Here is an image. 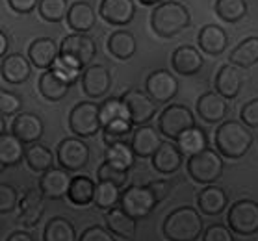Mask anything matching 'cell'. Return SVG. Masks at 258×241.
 Wrapping results in <instances>:
<instances>
[{"label":"cell","instance_id":"cell-27","mask_svg":"<svg viewBox=\"0 0 258 241\" xmlns=\"http://www.w3.org/2000/svg\"><path fill=\"white\" fill-rule=\"evenodd\" d=\"M37 89H39L43 99L50 100V102H59L67 97L71 84L59 76L54 69H47L37 80Z\"/></svg>","mask_w":258,"mask_h":241},{"label":"cell","instance_id":"cell-53","mask_svg":"<svg viewBox=\"0 0 258 241\" xmlns=\"http://www.w3.org/2000/svg\"><path fill=\"white\" fill-rule=\"evenodd\" d=\"M8 37H6V32H0V54H2V58L6 56V50H8Z\"/></svg>","mask_w":258,"mask_h":241},{"label":"cell","instance_id":"cell-18","mask_svg":"<svg viewBox=\"0 0 258 241\" xmlns=\"http://www.w3.org/2000/svg\"><path fill=\"white\" fill-rule=\"evenodd\" d=\"M43 213H45V195L41 193V189H28L19 200V221L26 228H32L41 221Z\"/></svg>","mask_w":258,"mask_h":241},{"label":"cell","instance_id":"cell-3","mask_svg":"<svg viewBox=\"0 0 258 241\" xmlns=\"http://www.w3.org/2000/svg\"><path fill=\"white\" fill-rule=\"evenodd\" d=\"M205 223L201 213L191 206H180L165 217L162 232L169 241H197Z\"/></svg>","mask_w":258,"mask_h":241},{"label":"cell","instance_id":"cell-35","mask_svg":"<svg viewBox=\"0 0 258 241\" xmlns=\"http://www.w3.org/2000/svg\"><path fill=\"white\" fill-rule=\"evenodd\" d=\"M175 141L178 145V148H180V152L184 156H188V158L194 156V154L201 152V150H205V148H208V135L197 124L188 128L186 132H182L180 137L175 139Z\"/></svg>","mask_w":258,"mask_h":241},{"label":"cell","instance_id":"cell-11","mask_svg":"<svg viewBox=\"0 0 258 241\" xmlns=\"http://www.w3.org/2000/svg\"><path fill=\"white\" fill-rule=\"evenodd\" d=\"M121 99L124 100V104L128 108L130 121L140 126V124H147L151 119L156 115V108L158 104L151 99V95L147 91H140V89H126Z\"/></svg>","mask_w":258,"mask_h":241},{"label":"cell","instance_id":"cell-34","mask_svg":"<svg viewBox=\"0 0 258 241\" xmlns=\"http://www.w3.org/2000/svg\"><path fill=\"white\" fill-rule=\"evenodd\" d=\"M230 63L238 65L241 69H249L258 63V37H247L240 41L232 50H230Z\"/></svg>","mask_w":258,"mask_h":241},{"label":"cell","instance_id":"cell-20","mask_svg":"<svg viewBox=\"0 0 258 241\" xmlns=\"http://www.w3.org/2000/svg\"><path fill=\"white\" fill-rule=\"evenodd\" d=\"M241 67L234 63H225L219 67L214 78V89L219 95H223L225 99H236L243 86V74L240 71Z\"/></svg>","mask_w":258,"mask_h":241},{"label":"cell","instance_id":"cell-13","mask_svg":"<svg viewBox=\"0 0 258 241\" xmlns=\"http://www.w3.org/2000/svg\"><path fill=\"white\" fill-rule=\"evenodd\" d=\"M112 88V72L106 65H88L82 72V89L89 99H100Z\"/></svg>","mask_w":258,"mask_h":241},{"label":"cell","instance_id":"cell-31","mask_svg":"<svg viewBox=\"0 0 258 241\" xmlns=\"http://www.w3.org/2000/svg\"><path fill=\"white\" fill-rule=\"evenodd\" d=\"M26 156V147L12 132L0 134V165L2 167H13L21 164Z\"/></svg>","mask_w":258,"mask_h":241},{"label":"cell","instance_id":"cell-8","mask_svg":"<svg viewBox=\"0 0 258 241\" xmlns=\"http://www.w3.org/2000/svg\"><path fill=\"white\" fill-rule=\"evenodd\" d=\"M227 223L238 235H252L258 232V202L251 199L236 200L229 208Z\"/></svg>","mask_w":258,"mask_h":241},{"label":"cell","instance_id":"cell-50","mask_svg":"<svg viewBox=\"0 0 258 241\" xmlns=\"http://www.w3.org/2000/svg\"><path fill=\"white\" fill-rule=\"evenodd\" d=\"M41 0H8V6L10 10L19 15H26V13H32L35 8L39 6Z\"/></svg>","mask_w":258,"mask_h":241},{"label":"cell","instance_id":"cell-21","mask_svg":"<svg viewBox=\"0 0 258 241\" xmlns=\"http://www.w3.org/2000/svg\"><path fill=\"white\" fill-rule=\"evenodd\" d=\"M171 65L175 69L176 74L182 76H194L203 69L205 65V58L203 54L191 45H182V47L175 48V52L171 54Z\"/></svg>","mask_w":258,"mask_h":241},{"label":"cell","instance_id":"cell-14","mask_svg":"<svg viewBox=\"0 0 258 241\" xmlns=\"http://www.w3.org/2000/svg\"><path fill=\"white\" fill-rule=\"evenodd\" d=\"M227 100L229 99H225L217 91H206L197 99V115L208 124L223 123V119L229 113Z\"/></svg>","mask_w":258,"mask_h":241},{"label":"cell","instance_id":"cell-38","mask_svg":"<svg viewBox=\"0 0 258 241\" xmlns=\"http://www.w3.org/2000/svg\"><path fill=\"white\" fill-rule=\"evenodd\" d=\"M247 2L245 0H216L214 12L225 23H238L247 15Z\"/></svg>","mask_w":258,"mask_h":241},{"label":"cell","instance_id":"cell-4","mask_svg":"<svg viewBox=\"0 0 258 241\" xmlns=\"http://www.w3.org/2000/svg\"><path fill=\"white\" fill-rule=\"evenodd\" d=\"M189 178H194L197 184H214L223 175V158L214 148H205L201 152L189 156L186 162Z\"/></svg>","mask_w":258,"mask_h":241},{"label":"cell","instance_id":"cell-48","mask_svg":"<svg viewBox=\"0 0 258 241\" xmlns=\"http://www.w3.org/2000/svg\"><path fill=\"white\" fill-rule=\"evenodd\" d=\"M240 119L241 123L247 124L249 128H258V97L243 104L240 112Z\"/></svg>","mask_w":258,"mask_h":241},{"label":"cell","instance_id":"cell-12","mask_svg":"<svg viewBox=\"0 0 258 241\" xmlns=\"http://www.w3.org/2000/svg\"><path fill=\"white\" fill-rule=\"evenodd\" d=\"M145 91L156 104H167L178 93V80L165 69H156L145 80Z\"/></svg>","mask_w":258,"mask_h":241},{"label":"cell","instance_id":"cell-25","mask_svg":"<svg viewBox=\"0 0 258 241\" xmlns=\"http://www.w3.org/2000/svg\"><path fill=\"white\" fill-rule=\"evenodd\" d=\"M95 23H97V13L89 2L77 0L71 4L67 13V26L71 30H75L78 34H88L89 30H93Z\"/></svg>","mask_w":258,"mask_h":241},{"label":"cell","instance_id":"cell-37","mask_svg":"<svg viewBox=\"0 0 258 241\" xmlns=\"http://www.w3.org/2000/svg\"><path fill=\"white\" fill-rule=\"evenodd\" d=\"M136 152L132 145L126 141H119V143H112L106 148V159L113 164L115 167H121V169L128 171L132 165L136 164Z\"/></svg>","mask_w":258,"mask_h":241},{"label":"cell","instance_id":"cell-28","mask_svg":"<svg viewBox=\"0 0 258 241\" xmlns=\"http://www.w3.org/2000/svg\"><path fill=\"white\" fill-rule=\"evenodd\" d=\"M197 204H199L201 212L206 215H219L229 206V193L216 184H208L205 189H201Z\"/></svg>","mask_w":258,"mask_h":241},{"label":"cell","instance_id":"cell-7","mask_svg":"<svg viewBox=\"0 0 258 241\" xmlns=\"http://www.w3.org/2000/svg\"><path fill=\"white\" fill-rule=\"evenodd\" d=\"M156 204H158V199H156L153 189L149 188V184L147 186H138V184L128 186L123 191L121 202H119V206L124 212L132 215L134 219H138V221L149 217L156 208Z\"/></svg>","mask_w":258,"mask_h":241},{"label":"cell","instance_id":"cell-29","mask_svg":"<svg viewBox=\"0 0 258 241\" xmlns=\"http://www.w3.org/2000/svg\"><path fill=\"white\" fill-rule=\"evenodd\" d=\"M106 224L113 235L123 239H134L136 230H138V219L128 215L121 206L106 212Z\"/></svg>","mask_w":258,"mask_h":241},{"label":"cell","instance_id":"cell-47","mask_svg":"<svg viewBox=\"0 0 258 241\" xmlns=\"http://www.w3.org/2000/svg\"><path fill=\"white\" fill-rule=\"evenodd\" d=\"M203 241H234V232L225 224H212L205 230Z\"/></svg>","mask_w":258,"mask_h":241},{"label":"cell","instance_id":"cell-23","mask_svg":"<svg viewBox=\"0 0 258 241\" xmlns=\"http://www.w3.org/2000/svg\"><path fill=\"white\" fill-rule=\"evenodd\" d=\"M197 43H199L201 50L210 56H219L223 54L229 47V36L221 26L217 24H205L199 30L197 36Z\"/></svg>","mask_w":258,"mask_h":241},{"label":"cell","instance_id":"cell-1","mask_svg":"<svg viewBox=\"0 0 258 241\" xmlns=\"http://www.w3.org/2000/svg\"><path fill=\"white\" fill-rule=\"evenodd\" d=\"M191 24V13L182 2L165 0L154 6L151 13V26L160 37H175Z\"/></svg>","mask_w":258,"mask_h":241},{"label":"cell","instance_id":"cell-32","mask_svg":"<svg viewBox=\"0 0 258 241\" xmlns=\"http://www.w3.org/2000/svg\"><path fill=\"white\" fill-rule=\"evenodd\" d=\"M56 156L52 154V150L43 145V143H32L26 147V156H24V162L28 164V167L35 173H45V171L52 169L54 162H56Z\"/></svg>","mask_w":258,"mask_h":241},{"label":"cell","instance_id":"cell-52","mask_svg":"<svg viewBox=\"0 0 258 241\" xmlns=\"http://www.w3.org/2000/svg\"><path fill=\"white\" fill-rule=\"evenodd\" d=\"M6 241H35L34 235L28 234V232H23V230H15L12 234L8 235Z\"/></svg>","mask_w":258,"mask_h":241},{"label":"cell","instance_id":"cell-30","mask_svg":"<svg viewBox=\"0 0 258 241\" xmlns=\"http://www.w3.org/2000/svg\"><path fill=\"white\" fill-rule=\"evenodd\" d=\"M106 47H108V52L112 54L113 58L126 61L138 50V41H136L134 34L128 32V30H115L108 37Z\"/></svg>","mask_w":258,"mask_h":241},{"label":"cell","instance_id":"cell-9","mask_svg":"<svg viewBox=\"0 0 258 241\" xmlns=\"http://www.w3.org/2000/svg\"><path fill=\"white\" fill-rule=\"evenodd\" d=\"M191 126H195V117L191 110L184 104H171L160 113L158 130L169 139H178L182 132H186Z\"/></svg>","mask_w":258,"mask_h":241},{"label":"cell","instance_id":"cell-22","mask_svg":"<svg viewBox=\"0 0 258 241\" xmlns=\"http://www.w3.org/2000/svg\"><path fill=\"white\" fill-rule=\"evenodd\" d=\"M28 58L34 67L47 71V69H52V65L59 58V47L52 37H37L30 43Z\"/></svg>","mask_w":258,"mask_h":241},{"label":"cell","instance_id":"cell-36","mask_svg":"<svg viewBox=\"0 0 258 241\" xmlns=\"http://www.w3.org/2000/svg\"><path fill=\"white\" fill-rule=\"evenodd\" d=\"M43 241H78L77 230L69 219L52 217L43 230Z\"/></svg>","mask_w":258,"mask_h":241},{"label":"cell","instance_id":"cell-15","mask_svg":"<svg viewBox=\"0 0 258 241\" xmlns=\"http://www.w3.org/2000/svg\"><path fill=\"white\" fill-rule=\"evenodd\" d=\"M162 143H164L162 141V132L151 124L136 126L132 135H130V145H132L138 158H153Z\"/></svg>","mask_w":258,"mask_h":241},{"label":"cell","instance_id":"cell-24","mask_svg":"<svg viewBox=\"0 0 258 241\" xmlns=\"http://www.w3.org/2000/svg\"><path fill=\"white\" fill-rule=\"evenodd\" d=\"M2 78L8 84L19 86L26 82L32 74V61L23 54H8L2 58Z\"/></svg>","mask_w":258,"mask_h":241},{"label":"cell","instance_id":"cell-17","mask_svg":"<svg viewBox=\"0 0 258 241\" xmlns=\"http://www.w3.org/2000/svg\"><path fill=\"white\" fill-rule=\"evenodd\" d=\"M12 134L17 135L24 145H32V143H37L43 137L45 124H43L41 117H37L35 113H17L12 123Z\"/></svg>","mask_w":258,"mask_h":241},{"label":"cell","instance_id":"cell-6","mask_svg":"<svg viewBox=\"0 0 258 241\" xmlns=\"http://www.w3.org/2000/svg\"><path fill=\"white\" fill-rule=\"evenodd\" d=\"M59 56L65 58L69 63L77 65V67H88L97 56V45L95 39L88 34H71L61 39L59 45Z\"/></svg>","mask_w":258,"mask_h":241},{"label":"cell","instance_id":"cell-19","mask_svg":"<svg viewBox=\"0 0 258 241\" xmlns=\"http://www.w3.org/2000/svg\"><path fill=\"white\" fill-rule=\"evenodd\" d=\"M99 15L112 26H126L136 15L134 0H100Z\"/></svg>","mask_w":258,"mask_h":241},{"label":"cell","instance_id":"cell-51","mask_svg":"<svg viewBox=\"0 0 258 241\" xmlns=\"http://www.w3.org/2000/svg\"><path fill=\"white\" fill-rule=\"evenodd\" d=\"M149 188L153 189L154 195H156V199L164 200L167 195H169V189H171V182L169 180H154V182H149Z\"/></svg>","mask_w":258,"mask_h":241},{"label":"cell","instance_id":"cell-5","mask_svg":"<svg viewBox=\"0 0 258 241\" xmlns=\"http://www.w3.org/2000/svg\"><path fill=\"white\" fill-rule=\"evenodd\" d=\"M69 128L77 137H91L102 130L100 123V104L82 100L69 113Z\"/></svg>","mask_w":258,"mask_h":241},{"label":"cell","instance_id":"cell-16","mask_svg":"<svg viewBox=\"0 0 258 241\" xmlns=\"http://www.w3.org/2000/svg\"><path fill=\"white\" fill-rule=\"evenodd\" d=\"M71 182H73V177H69V171L67 169H52L41 173V178H39V189L41 193L45 195V199L50 200H58L63 199L69 195Z\"/></svg>","mask_w":258,"mask_h":241},{"label":"cell","instance_id":"cell-33","mask_svg":"<svg viewBox=\"0 0 258 241\" xmlns=\"http://www.w3.org/2000/svg\"><path fill=\"white\" fill-rule=\"evenodd\" d=\"M95 189H97V184L93 182V178L78 175V177H73L67 199L75 206H89L95 200Z\"/></svg>","mask_w":258,"mask_h":241},{"label":"cell","instance_id":"cell-44","mask_svg":"<svg viewBox=\"0 0 258 241\" xmlns=\"http://www.w3.org/2000/svg\"><path fill=\"white\" fill-rule=\"evenodd\" d=\"M23 108V99L15 95L13 91H0V112H2V117H8V115H15V113L21 112Z\"/></svg>","mask_w":258,"mask_h":241},{"label":"cell","instance_id":"cell-39","mask_svg":"<svg viewBox=\"0 0 258 241\" xmlns=\"http://www.w3.org/2000/svg\"><path fill=\"white\" fill-rule=\"evenodd\" d=\"M119 186L112 182H97V189H95V200L93 204L100 210H112L115 208L117 202H121V191Z\"/></svg>","mask_w":258,"mask_h":241},{"label":"cell","instance_id":"cell-42","mask_svg":"<svg viewBox=\"0 0 258 241\" xmlns=\"http://www.w3.org/2000/svg\"><path fill=\"white\" fill-rule=\"evenodd\" d=\"M132 126H134V123L130 119H117V121H112L110 124H106L102 128L104 143L112 145V143L126 141V135H132V132H134Z\"/></svg>","mask_w":258,"mask_h":241},{"label":"cell","instance_id":"cell-40","mask_svg":"<svg viewBox=\"0 0 258 241\" xmlns=\"http://www.w3.org/2000/svg\"><path fill=\"white\" fill-rule=\"evenodd\" d=\"M117 119H130L128 108H126V104H124V100L121 97H110V99H106L100 104V123H102V128H104L106 124L112 123V121H117Z\"/></svg>","mask_w":258,"mask_h":241},{"label":"cell","instance_id":"cell-46","mask_svg":"<svg viewBox=\"0 0 258 241\" xmlns=\"http://www.w3.org/2000/svg\"><path fill=\"white\" fill-rule=\"evenodd\" d=\"M19 191L10 184H2L0 186V212L10 213L15 210V206H19Z\"/></svg>","mask_w":258,"mask_h":241},{"label":"cell","instance_id":"cell-26","mask_svg":"<svg viewBox=\"0 0 258 241\" xmlns=\"http://www.w3.org/2000/svg\"><path fill=\"white\" fill-rule=\"evenodd\" d=\"M184 154L180 152V148L176 143L164 141L160 145V148L153 156V167L158 171L160 175H173L180 169Z\"/></svg>","mask_w":258,"mask_h":241},{"label":"cell","instance_id":"cell-43","mask_svg":"<svg viewBox=\"0 0 258 241\" xmlns=\"http://www.w3.org/2000/svg\"><path fill=\"white\" fill-rule=\"evenodd\" d=\"M97 178H99V182H112L115 186H119V188H124L126 182H128V171L115 167L108 159H104L99 169H97Z\"/></svg>","mask_w":258,"mask_h":241},{"label":"cell","instance_id":"cell-49","mask_svg":"<svg viewBox=\"0 0 258 241\" xmlns=\"http://www.w3.org/2000/svg\"><path fill=\"white\" fill-rule=\"evenodd\" d=\"M78 241H115L113 234L110 230L102 228V226H89L82 232V235L78 237Z\"/></svg>","mask_w":258,"mask_h":241},{"label":"cell","instance_id":"cell-2","mask_svg":"<svg viewBox=\"0 0 258 241\" xmlns=\"http://www.w3.org/2000/svg\"><path fill=\"white\" fill-rule=\"evenodd\" d=\"M252 143V134L249 126L238 121H223L214 134V145L221 156L229 159L243 158Z\"/></svg>","mask_w":258,"mask_h":241},{"label":"cell","instance_id":"cell-45","mask_svg":"<svg viewBox=\"0 0 258 241\" xmlns=\"http://www.w3.org/2000/svg\"><path fill=\"white\" fill-rule=\"evenodd\" d=\"M52 69L56 72H58L59 76L63 78V80H67V82L73 86V84L77 82L78 78H82V69L80 67H77V65H73V63H69L65 58H61L59 56L58 59H56V63L52 65Z\"/></svg>","mask_w":258,"mask_h":241},{"label":"cell","instance_id":"cell-10","mask_svg":"<svg viewBox=\"0 0 258 241\" xmlns=\"http://www.w3.org/2000/svg\"><path fill=\"white\" fill-rule=\"evenodd\" d=\"M58 164L67 171H80L89 162V147L82 137H65L56 148Z\"/></svg>","mask_w":258,"mask_h":241},{"label":"cell","instance_id":"cell-54","mask_svg":"<svg viewBox=\"0 0 258 241\" xmlns=\"http://www.w3.org/2000/svg\"><path fill=\"white\" fill-rule=\"evenodd\" d=\"M143 6H158V4H162V2H165V0H140Z\"/></svg>","mask_w":258,"mask_h":241},{"label":"cell","instance_id":"cell-41","mask_svg":"<svg viewBox=\"0 0 258 241\" xmlns=\"http://www.w3.org/2000/svg\"><path fill=\"white\" fill-rule=\"evenodd\" d=\"M69 8L71 6L67 4V0H41L39 6H37V12H39L43 21L59 23V21L67 19Z\"/></svg>","mask_w":258,"mask_h":241}]
</instances>
